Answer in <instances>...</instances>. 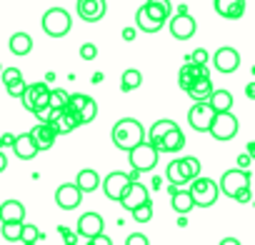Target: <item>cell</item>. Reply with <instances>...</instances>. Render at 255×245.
<instances>
[{
    "label": "cell",
    "instance_id": "1",
    "mask_svg": "<svg viewBox=\"0 0 255 245\" xmlns=\"http://www.w3.org/2000/svg\"><path fill=\"white\" fill-rule=\"evenodd\" d=\"M143 140H145V128L135 118H123L113 125V143H115V148H120L125 153L140 145Z\"/></svg>",
    "mask_w": 255,
    "mask_h": 245
},
{
    "label": "cell",
    "instance_id": "2",
    "mask_svg": "<svg viewBox=\"0 0 255 245\" xmlns=\"http://www.w3.org/2000/svg\"><path fill=\"white\" fill-rule=\"evenodd\" d=\"M158 158H160V150L150 143V140H143L140 145H135L133 150H128V160H130V168L145 173V170H153L158 165Z\"/></svg>",
    "mask_w": 255,
    "mask_h": 245
},
{
    "label": "cell",
    "instance_id": "3",
    "mask_svg": "<svg viewBox=\"0 0 255 245\" xmlns=\"http://www.w3.org/2000/svg\"><path fill=\"white\" fill-rule=\"evenodd\" d=\"M70 28H73V18H70L68 10H63V8L45 10V15H43V30H45V35L63 38V35L70 33Z\"/></svg>",
    "mask_w": 255,
    "mask_h": 245
},
{
    "label": "cell",
    "instance_id": "4",
    "mask_svg": "<svg viewBox=\"0 0 255 245\" xmlns=\"http://www.w3.org/2000/svg\"><path fill=\"white\" fill-rule=\"evenodd\" d=\"M238 128H240V122H238V118L230 113V110H225V113H215V118H213V125H210V135L215 138V140H233L235 135H238Z\"/></svg>",
    "mask_w": 255,
    "mask_h": 245
},
{
    "label": "cell",
    "instance_id": "5",
    "mask_svg": "<svg viewBox=\"0 0 255 245\" xmlns=\"http://www.w3.org/2000/svg\"><path fill=\"white\" fill-rule=\"evenodd\" d=\"M243 188H250V170L248 168H240L238 165V168L223 173V178H220V193H225L228 198L235 200V195Z\"/></svg>",
    "mask_w": 255,
    "mask_h": 245
},
{
    "label": "cell",
    "instance_id": "6",
    "mask_svg": "<svg viewBox=\"0 0 255 245\" xmlns=\"http://www.w3.org/2000/svg\"><path fill=\"white\" fill-rule=\"evenodd\" d=\"M193 185H190V193H193V198H195V205L198 208H210V205H215V200H218V183L215 180H210V178H203V175H198L195 180H190Z\"/></svg>",
    "mask_w": 255,
    "mask_h": 245
},
{
    "label": "cell",
    "instance_id": "7",
    "mask_svg": "<svg viewBox=\"0 0 255 245\" xmlns=\"http://www.w3.org/2000/svg\"><path fill=\"white\" fill-rule=\"evenodd\" d=\"M215 108L210 105V100H195V105L190 108L188 113V122L190 128L198 130V133H208L210 125H213V118H215Z\"/></svg>",
    "mask_w": 255,
    "mask_h": 245
},
{
    "label": "cell",
    "instance_id": "8",
    "mask_svg": "<svg viewBox=\"0 0 255 245\" xmlns=\"http://www.w3.org/2000/svg\"><path fill=\"white\" fill-rule=\"evenodd\" d=\"M20 100H23L25 110H30V113H35L43 105H50V88H48V83H30Z\"/></svg>",
    "mask_w": 255,
    "mask_h": 245
},
{
    "label": "cell",
    "instance_id": "9",
    "mask_svg": "<svg viewBox=\"0 0 255 245\" xmlns=\"http://www.w3.org/2000/svg\"><path fill=\"white\" fill-rule=\"evenodd\" d=\"M130 183H133L130 173L115 170V173H110V175L103 180V190H105V195H108L110 200H120V198L125 195V190L130 188Z\"/></svg>",
    "mask_w": 255,
    "mask_h": 245
},
{
    "label": "cell",
    "instance_id": "10",
    "mask_svg": "<svg viewBox=\"0 0 255 245\" xmlns=\"http://www.w3.org/2000/svg\"><path fill=\"white\" fill-rule=\"evenodd\" d=\"M75 10H78V18H80V20H85V23H98V20L105 18L108 3H105V0H78Z\"/></svg>",
    "mask_w": 255,
    "mask_h": 245
},
{
    "label": "cell",
    "instance_id": "11",
    "mask_svg": "<svg viewBox=\"0 0 255 245\" xmlns=\"http://www.w3.org/2000/svg\"><path fill=\"white\" fill-rule=\"evenodd\" d=\"M195 30H198L195 18L188 15L185 10H180L178 15L170 18V35H173L175 40H190V38L195 35Z\"/></svg>",
    "mask_w": 255,
    "mask_h": 245
},
{
    "label": "cell",
    "instance_id": "12",
    "mask_svg": "<svg viewBox=\"0 0 255 245\" xmlns=\"http://www.w3.org/2000/svg\"><path fill=\"white\" fill-rule=\"evenodd\" d=\"M55 203L58 208L63 210H75L80 203H83V190L78 183H63L58 190H55Z\"/></svg>",
    "mask_w": 255,
    "mask_h": 245
},
{
    "label": "cell",
    "instance_id": "13",
    "mask_svg": "<svg viewBox=\"0 0 255 245\" xmlns=\"http://www.w3.org/2000/svg\"><path fill=\"white\" fill-rule=\"evenodd\" d=\"M213 65H215L218 73L230 75V73L238 70V65H240V55H238L235 48H218L215 55H213Z\"/></svg>",
    "mask_w": 255,
    "mask_h": 245
},
{
    "label": "cell",
    "instance_id": "14",
    "mask_svg": "<svg viewBox=\"0 0 255 245\" xmlns=\"http://www.w3.org/2000/svg\"><path fill=\"white\" fill-rule=\"evenodd\" d=\"M148 200H150L148 188H145V185H140L138 180H133V183H130V188L125 190V195L120 198V205H123L125 210H130V213H133L138 205H143V203H148Z\"/></svg>",
    "mask_w": 255,
    "mask_h": 245
},
{
    "label": "cell",
    "instance_id": "15",
    "mask_svg": "<svg viewBox=\"0 0 255 245\" xmlns=\"http://www.w3.org/2000/svg\"><path fill=\"white\" fill-rule=\"evenodd\" d=\"M30 135L35 138V143H38V148H40V153H43V150H50V148L55 145L58 130H55L53 122H40V120H38V125L30 130Z\"/></svg>",
    "mask_w": 255,
    "mask_h": 245
},
{
    "label": "cell",
    "instance_id": "16",
    "mask_svg": "<svg viewBox=\"0 0 255 245\" xmlns=\"http://www.w3.org/2000/svg\"><path fill=\"white\" fill-rule=\"evenodd\" d=\"M103 228H105V223L98 213H83L78 218V235H83L88 240H93L98 233H103Z\"/></svg>",
    "mask_w": 255,
    "mask_h": 245
},
{
    "label": "cell",
    "instance_id": "17",
    "mask_svg": "<svg viewBox=\"0 0 255 245\" xmlns=\"http://www.w3.org/2000/svg\"><path fill=\"white\" fill-rule=\"evenodd\" d=\"M13 153H15L20 160H33V158L40 153V148H38V143H35V138H33L30 133H23V135H15Z\"/></svg>",
    "mask_w": 255,
    "mask_h": 245
},
{
    "label": "cell",
    "instance_id": "18",
    "mask_svg": "<svg viewBox=\"0 0 255 245\" xmlns=\"http://www.w3.org/2000/svg\"><path fill=\"white\" fill-rule=\"evenodd\" d=\"M215 13L225 20H238L245 15V0H215Z\"/></svg>",
    "mask_w": 255,
    "mask_h": 245
},
{
    "label": "cell",
    "instance_id": "19",
    "mask_svg": "<svg viewBox=\"0 0 255 245\" xmlns=\"http://www.w3.org/2000/svg\"><path fill=\"white\" fill-rule=\"evenodd\" d=\"M170 203H173V210L180 213V215H185V213H190L195 208L193 193L190 190H180V185H173L170 188Z\"/></svg>",
    "mask_w": 255,
    "mask_h": 245
},
{
    "label": "cell",
    "instance_id": "20",
    "mask_svg": "<svg viewBox=\"0 0 255 245\" xmlns=\"http://www.w3.org/2000/svg\"><path fill=\"white\" fill-rule=\"evenodd\" d=\"M53 125H55V130H58V135H65V133H73L75 128H80L83 122H80V118L75 115V113H70V110H63L55 120H53Z\"/></svg>",
    "mask_w": 255,
    "mask_h": 245
},
{
    "label": "cell",
    "instance_id": "21",
    "mask_svg": "<svg viewBox=\"0 0 255 245\" xmlns=\"http://www.w3.org/2000/svg\"><path fill=\"white\" fill-rule=\"evenodd\" d=\"M0 220L10 223V220H25V205L20 200H5L0 205Z\"/></svg>",
    "mask_w": 255,
    "mask_h": 245
},
{
    "label": "cell",
    "instance_id": "22",
    "mask_svg": "<svg viewBox=\"0 0 255 245\" xmlns=\"http://www.w3.org/2000/svg\"><path fill=\"white\" fill-rule=\"evenodd\" d=\"M135 23H138V30H143V33H158L165 23L163 20H158V18H153L150 13H148V8L143 5V8H138V13H135Z\"/></svg>",
    "mask_w": 255,
    "mask_h": 245
},
{
    "label": "cell",
    "instance_id": "23",
    "mask_svg": "<svg viewBox=\"0 0 255 245\" xmlns=\"http://www.w3.org/2000/svg\"><path fill=\"white\" fill-rule=\"evenodd\" d=\"M8 45H10V53L13 55H28L33 50V38L28 33H13Z\"/></svg>",
    "mask_w": 255,
    "mask_h": 245
},
{
    "label": "cell",
    "instance_id": "24",
    "mask_svg": "<svg viewBox=\"0 0 255 245\" xmlns=\"http://www.w3.org/2000/svg\"><path fill=\"white\" fill-rule=\"evenodd\" d=\"M145 8H148V13H150L153 18H158V20H163V23H165L168 18H173L170 0H148Z\"/></svg>",
    "mask_w": 255,
    "mask_h": 245
},
{
    "label": "cell",
    "instance_id": "25",
    "mask_svg": "<svg viewBox=\"0 0 255 245\" xmlns=\"http://www.w3.org/2000/svg\"><path fill=\"white\" fill-rule=\"evenodd\" d=\"M143 85V73L135 70V68H128L120 78V90L123 93H130V90H138Z\"/></svg>",
    "mask_w": 255,
    "mask_h": 245
},
{
    "label": "cell",
    "instance_id": "26",
    "mask_svg": "<svg viewBox=\"0 0 255 245\" xmlns=\"http://www.w3.org/2000/svg\"><path fill=\"white\" fill-rule=\"evenodd\" d=\"M163 148L165 153H180L185 148V133L180 128H173L165 138H163Z\"/></svg>",
    "mask_w": 255,
    "mask_h": 245
},
{
    "label": "cell",
    "instance_id": "27",
    "mask_svg": "<svg viewBox=\"0 0 255 245\" xmlns=\"http://www.w3.org/2000/svg\"><path fill=\"white\" fill-rule=\"evenodd\" d=\"M75 183L80 185V190H83V193H93V190H98V185H103V183H100V175H98L95 170H90V168L80 170Z\"/></svg>",
    "mask_w": 255,
    "mask_h": 245
},
{
    "label": "cell",
    "instance_id": "28",
    "mask_svg": "<svg viewBox=\"0 0 255 245\" xmlns=\"http://www.w3.org/2000/svg\"><path fill=\"white\" fill-rule=\"evenodd\" d=\"M213 83H210V75H205V78H198V83L190 88V98L193 100H210V95H213Z\"/></svg>",
    "mask_w": 255,
    "mask_h": 245
},
{
    "label": "cell",
    "instance_id": "29",
    "mask_svg": "<svg viewBox=\"0 0 255 245\" xmlns=\"http://www.w3.org/2000/svg\"><path fill=\"white\" fill-rule=\"evenodd\" d=\"M210 105H213L218 113L230 110V108H233V95H230V90H213V95H210Z\"/></svg>",
    "mask_w": 255,
    "mask_h": 245
},
{
    "label": "cell",
    "instance_id": "30",
    "mask_svg": "<svg viewBox=\"0 0 255 245\" xmlns=\"http://www.w3.org/2000/svg\"><path fill=\"white\" fill-rule=\"evenodd\" d=\"M168 180L173 183V185H185V183H190V178L185 175V170H183V163H180V158L178 160H173L170 165H168Z\"/></svg>",
    "mask_w": 255,
    "mask_h": 245
},
{
    "label": "cell",
    "instance_id": "31",
    "mask_svg": "<svg viewBox=\"0 0 255 245\" xmlns=\"http://www.w3.org/2000/svg\"><path fill=\"white\" fill-rule=\"evenodd\" d=\"M178 83H180V88H183L185 93H190V88L198 83V75L193 73V65H190V63H185V65L180 68V73H178Z\"/></svg>",
    "mask_w": 255,
    "mask_h": 245
},
{
    "label": "cell",
    "instance_id": "32",
    "mask_svg": "<svg viewBox=\"0 0 255 245\" xmlns=\"http://www.w3.org/2000/svg\"><path fill=\"white\" fill-rule=\"evenodd\" d=\"M23 220H10V223H3V238L8 240V243H15V240H20L23 238Z\"/></svg>",
    "mask_w": 255,
    "mask_h": 245
},
{
    "label": "cell",
    "instance_id": "33",
    "mask_svg": "<svg viewBox=\"0 0 255 245\" xmlns=\"http://www.w3.org/2000/svg\"><path fill=\"white\" fill-rule=\"evenodd\" d=\"M173 128H178V122H175V120H168V118H165V120H158L155 125L150 128L148 138H165V135H168Z\"/></svg>",
    "mask_w": 255,
    "mask_h": 245
},
{
    "label": "cell",
    "instance_id": "34",
    "mask_svg": "<svg viewBox=\"0 0 255 245\" xmlns=\"http://www.w3.org/2000/svg\"><path fill=\"white\" fill-rule=\"evenodd\" d=\"M95 115H98V103H95L93 98H88V103L83 105V110L78 113V118H80L83 125H88V122H93V120H95Z\"/></svg>",
    "mask_w": 255,
    "mask_h": 245
},
{
    "label": "cell",
    "instance_id": "35",
    "mask_svg": "<svg viewBox=\"0 0 255 245\" xmlns=\"http://www.w3.org/2000/svg\"><path fill=\"white\" fill-rule=\"evenodd\" d=\"M180 163H183V170H185V175H188L190 180H195V178L200 175V160H198V158L185 155V158H180Z\"/></svg>",
    "mask_w": 255,
    "mask_h": 245
},
{
    "label": "cell",
    "instance_id": "36",
    "mask_svg": "<svg viewBox=\"0 0 255 245\" xmlns=\"http://www.w3.org/2000/svg\"><path fill=\"white\" fill-rule=\"evenodd\" d=\"M150 218H153V203H150V200L143 203V205H138V208L133 210V220H135V223H150Z\"/></svg>",
    "mask_w": 255,
    "mask_h": 245
},
{
    "label": "cell",
    "instance_id": "37",
    "mask_svg": "<svg viewBox=\"0 0 255 245\" xmlns=\"http://www.w3.org/2000/svg\"><path fill=\"white\" fill-rule=\"evenodd\" d=\"M68 93L65 90H60V88H55V90H50V105L55 108V110H65L68 108Z\"/></svg>",
    "mask_w": 255,
    "mask_h": 245
},
{
    "label": "cell",
    "instance_id": "38",
    "mask_svg": "<svg viewBox=\"0 0 255 245\" xmlns=\"http://www.w3.org/2000/svg\"><path fill=\"white\" fill-rule=\"evenodd\" d=\"M85 103H88V95H83V93H73V95L68 98V108H65V110H70V113L78 115V113L83 110Z\"/></svg>",
    "mask_w": 255,
    "mask_h": 245
},
{
    "label": "cell",
    "instance_id": "39",
    "mask_svg": "<svg viewBox=\"0 0 255 245\" xmlns=\"http://www.w3.org/2000/svg\"><path fill=\"white\" fill-rule=\"evenodd\" d=\"M38 240H45L43 233H40L35 225H23V238H20V243H38Z\"/></svg>",
    "mask_w": 255,
    "mask_h": 245
},
{
    "label": "cell",
    "instance_id": "40",
    "mask_svg": "<svg viewBox=\"0 0 255 245\" xmlns=\"http://www.w3.org/2000/svg\"><path fill=\"white\" fill-rule=\"evenodd\" d=\"M8 88V95H13V98H23V93L28 90V83L20 78V80H15V83H10V85H5Z\"/></svg>",
    "mask_w": 255,
    "mask_h": 245
},
{
    "label": "cell",
    "instance_id": "41",
    "mask_svg": "<svg viewBox=\"0 0 255 245\" xmlns=\"http://www.w3.org/2000/svg\"><path fill=\"white\" fill-rule=\"evenodd\" d=\"M0 78H3V83H5V85H10V83L20 80V78H23V73H20L18 68H3V73H0Z\"/></svg>",
    "mask_w": 255,
    "mask_h": 245
},
{
    "label": "cell",
    "instance_id": "42",
    "mask_svg": "<svg viewBox=\"0 0 255 245\" xmlns=\"http://www.w3.org/2000/svg\"><path fill=\"white\" fill-rule=\"evenodd\" d=\"M80 58H83V60H95V58H98V48H95L93 43L80 45Z\"/></svg>",
    "mask_w": 255,
    "mask_h": 245
},
{
    "label": "cell",
    "instance_id": "43",
    "mask_svg": "<svg viewBox=\"0 0 255 245\" xmlns=\"http://www.w3.org/2000/svg\"><path fill=\"white\" fill-rule=\"evenodd\" d=\"M188 60H190V63H198V65H208V50L198 48V50H193V53L188 55Z\"/></svg>",
    "mask_w": 255,
    "mask_h": 245
},
{
    "label": "cell",
    "instance_id": "44",
    "mask_svg": "<svg viewBox=\"0 0 255 245\" xmlns=\"http://www.w3.org/2000/svg\"><path fill=\"white\" fill-rule=\"evenodd\" d=\"M125 243H128V245H148V238L140 235V233H133V235H128Z\"/></svg>",
    "mask_w": 255,
    "mask_h": 245
},
{
    "label": "cell",
    "instance_id": "45",
    "mask_svg": "<svg viewBox=\"0 0 255 245\" xmlns=\"http://www.w3.org/2000/svg\"><path fill=\"white\" fill-rule=\"evenodd\" d=\"M58 230L63 233V240H65V243H78V238H75V233H73L70 228H65V225H60Z\"/></svg>",
    "mask_w": 255,
    "mask_h": 245
},
{
    "label": "cell",
    "instance_id": "46",
    "mask_svg": "<svg viewBox=\"0 0 255 245\" xmlns=\"http://www.w3.org/2000/svg\"><path fill=\"white\" fill-rule=\"evenodd\" d=\"M90 243H93V245H113V240H110L108 235H103V233H98V235H95Z\"/></svg>",
    "mask_w": 255,
    "mask_h": 245
},
{
    "label": "cell",
    "instance_id": "47",
    "mask_svg": "<svg viewBox=\"0 0 255 245\" xmlns=\"http://www.w3.org/2000/svg\"><path fill=\"white\" fill-rule=\"evenodd\" d=\"M235 200H238V203H250V188H243V190L235 195Z\"/></svg>",
    "mask_w": 255,
    "mask_h": 245
},
{
    "label": "cell",
    "instance_id": "48",
    "mask_svg": "<svg viewBox=\"0 0 255 245\" xmlns=\"http://www.w3.org/2000/svg\"><path fill=\"white\" fill-rule=\"evenodd\" d=\"M135 35H138V30H135V28H125V30H123V40H128V43L135 40Z\"/></svg>",
    "mask_w": 255,
    "mask_h": 245
},
{
    "label": "cell",
    "instance_id": "49",
    "mask_svg": "<svg viewBox=\"0 0 255 245\" xmlns=\"http://www.w3.org/2000/svg\"><path fill=\"white\" fill-rule=\"evenodd\" d=\"M250 160H253V155H250V153L238 155V165H240V168H248V165H250Z\"/></svg>",
    "mask_w": 255,
    "mask_h": 245
},
{
    "label": "cell",
    "instance_id": "50",
    "mask_svg": "<svg viewBox=\"0 0 255 245\" xmlns=\"http://www.w3.org/2000/svg\"><path fill=\"white\" fill-rule=\"evenodd\" d=\"M13 143H15V135H0V148H5V145H10L13 148Z\"/></svg>",
    "mask_w": 255,
    "mask_h": 245
},
{
    "label": "cell",
    "instance_id": "51",
    "mask_svg": "<svg viewBox=\"0 0 255 245\" xmlns=\"http://www.w3.org/2000/svg\"><path fill=\"white\" fill-rule=\"evenodd\" d=\"M245 95H248L250 100H255V83H248V85H245Z\"/></svg>",
    "mask_w": 255,
    "mask_h": 245
},
{
    "label": "cell",
    "instance_id": "52",
    "mask_svg": "<svg viewBox=\"0 0 255 245\" xmlns=\"http://www.w3.org/2000/svg\"><path fill=\"white\" fill-rule=\"evenodd\" d=\"M5 168H8V158H5L3 150H0V173H5Z\"/></svg>",
    "mask_w": 255,
    "mask_h": 245
},
{
    "label": "cell",
    "instance_id": "53",
    "mask_svg": "<svg viewBox=\"0 0 255 245\" xmlns=\"http://www.w3.org/2000/svg\"><path fill=\"white\" fill-rule=\"evenodd\" d=\"M245 150H248V153H250V155H253V160H255V140H250V143H248V148H245Z\"/></svg>",
    "mask_w": 255,
    "mask_h": 245
},
{
    "label": "cell",
    "instance_id": "54",
    "mask_svg": "<svg viewBox=\"0 0 255 245\" xmlns=\"http://www.w3.org/2000/svg\"><path fill=\"white\" fill-rule=\"evenodd\" d=\"M160 185H163V180H160V178H158V175H155V178H153V188H155V190H158V188H160Z\"/></svg>",
    "mask_w": 255,
    "mask_h": 245
},
{
    "label": "cell",
    "instance_id": "55",
    "mask_svg": "<svg viewBox=\"0 0 255 245\" xmlns=\"http://www.w3.org/2000/svg\"><path fill=\"white\" fill-rule=\"evenodd\" d=\"M235 243H238L235 238H225V240H223V245H235Z\"/></svg>",
    "mask_w": 255,
    "mask_h": 245
},
{
    "label": "cell",
    "instance_id": "56",
    "mask_svg": "<svg viewBox=\"0 0 255 245\" xmlns=\"http://www.w3.org/2000/svg\"><path fill=\"white\" fill-rule=\"evenodd\" d=\"M0 73H3V65H0Z\"/></svg>",
    "mask_w": 255,
    "mask_h": 245
}]
</instances>
